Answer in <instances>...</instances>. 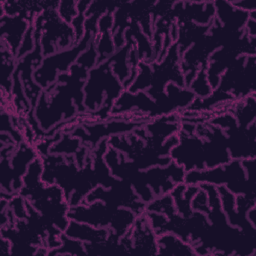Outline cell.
I'll return each instance as SVG.
<instances>
[{
    "label": "cell",
    "mask_w": 256,
    "mask_h": 256,
    "mask_svg": "<svg viewBox=\"0 0 256 256\" xmlns=\"http://www.w3.org/2000/svg\"><path fill=\"white\" fill-rule=\"evenodd\" d=\"M30 25L26 14L1 17V41L6 44L15 58Z\"/></svg>",
    "instance_id": "obj_11"
},
{
    "label": "cell",
    "mask_w": 256,
    "mask_h": 256,
    "mask_svg": "<svg viewBox=\"0 0 256 256\" xmlns=\"http://www.w3.org/2000/svg\"><path fill=\"white\" fill-rule=\"evenodd\" d=\"M196 96V98H206L211 95L213 89L208 83L206 76V68H200L194 80L188 87Z\"/></svg>",
    "instance_id": "obj_19"
},
{
    "label": "cell",
    "mask_w": 256,
    "mask_h": 256,
    "mask_svg": "<svg viewBox=\"0 0 256 256\" xmlns=\"http://www.w3.org/2000/svg\"><path fill=\"white\" fill-rule=\"evenodd\" d=\"M157 251L160 255H196L192 244L185 242L172 232L157 236Z\"/></svg>",
    "instance_id": "obj_14"
},
{
    "label": "cell",
    "mask_w": 256,
    "mask_h": 256,
    "mask_svg": "<svg viewBox=\"0 0 256 256\" xmlns=\"http://www.w3.org/2000/svg\"><path fill=\"white\" fill-rule=\"evenodd\" d=\"M33 26L41 31L40 45L44 57L71 48L76 43L72 26L63 21L53 7L35 16Z\"/></svg>",
    "instance_id": "obj_5"
},
{
    "label": "cell",
    "mask_w": 256,
    "mask_h": 256,
    "mask_svg": "<svg viewBox=\"0 0 256 256\" xmlns=\"http://www.w3.org/2000/svg\"><path fill=\"white\" fill-rule=\"evenodd\" d=\"M191 207L193 211H199V212L205 213L206 215L209 213L210 208L208 205V196H207V193L201 187L192 198Z\"/></svg>",
    "instance_id": "obj_21"
},
{
    "label": "cell",
    "mask_w": 256,
    "mask_h": 256,
    "mask_svg": "<svg viewBox=\"0 0 256 256\" xmlns=\"http://www.w3.org/2000/svg\"><path fill=\"white\" fill-rule=\"evenodd\" d=\"M211 124L223 129L231 160L256 158V122L242 127L233 115L227 113L212 119Z\"/></svg>",
    "instance_id": "obj_7"
},
{
    "label": "cell",
    "mask_w": 256,
    "mask_h": 256,
    "mask_svg": "<svg viewBox=\"0 0 256 256\" xmlns=\"http://www.w3.org/2000/svg\"><path fill=\"white\" fill-rule=\"evenodd\" d=\"M145 122H140V123H133V122H108V123H100V124H95L93 126H86V129H83V132L85 136L82 138V142H85L86 140L90 143L88 148L94 149L98 143L99 139L101 137H106L109 136L111 137L112 135L115 134H122V133H130L133 132L136 127H140L144 125Z\"/></svg>",
    "instance_id": "obj_12"
},
{
    "label": "cell",
    "mask_w": 256,
    "mask_h": 256,
    "mask_svg": "<svg viewBox=\"0 0 256 256\" xmlns=\"http://www.w3.org/2000/svg\"><path fill=\"white\" fill-rule=\"evenodd\" d=\"M63 233L68 237L80 240L83 243H95L105 241L109 235V229L97 228L86 223L70 220Z\"/></svg>",
    "instance_id": "obj_13"
},
{
    "label": "cell",
    "mask_w": 256,
    "mask_h": 256,
    "mask_svg": "<svg viewBox=\"0 0 256 256\" xmlns=\"http://www.w3.org/2000/svg\"><path fill=\"white\" fill-rule=\"evenodd\" d=\"M56 9L60 18L69 24H71L72 20L78 15L77 2L74 1H61Z\"/></svg>",
    "instance_id": "obj_20"
},
{
    "label": "cell",
    "mask_w": 256,
    "mask_h": 256,
    "mask_svg": "<svg viewBox=\"0 0 256 256\" xmlns=\"http://www.w3.org/2000/svg\"><path fill=\"white\" fill-rule=\"evenodd\" d=\"M60 239L62 241L61 246L48 250V255H87L82 241L70 238L64 233L60 235Z\"/></svg>",
    "instance_id": "obj_16"
},
{
    "label": "cell",
    "mask_w": 256,
    "mask_h": 256,
    "mask_svg": "<svg viewBox=\"0 0 256 256\" xmlns=\"http://www.w3.org/2000/svg\"><path fill=\"white\" fill-rule=\"evenodd\" d=\"M255 214H256V207L254 206V207H252L248 210L247 218H248L249 222L256 228V216H255Z\"/></svg>",
    "instance_id": "obj_23"
},
{
    "label": "cell",
    "mask_w": 256,
    "mask_h": 256,
    "mask_svg": "<svg viewBox=\"0 0 256 256\" xmlns=\"http://www.w3.org/2000/svg\"><path fill=\"white\" fill-rule=\"evenodd\" d=\"M96 36L85 30L82 39L71 48L58 51L54 54L43 57L41 64L35 69L33 78L35 82L44 90L57 81L60 73L69 72L70 67L76 63L78 57L89 47Z\"/></svg>",
    "instance_id": "obj_6"
},
{
    "label": "cell",
    "mask_w": 256,
    "mask_h": 256,
    "mask_svg": "<svg viewBox=\"0 0 256 256\" xmlns=\"http://www.w3.org/2000/svg\"><path fill=\"white\" fill-rule=\"evenodd\" d=\"M230 3L235 8L243 10V11H246V12H251V11L255 10V6L250 1H247V0H244V1H233V2H230Z\"/></svg>",
    "instance_id": "obj_22"
},
{
    "label": "cell",
    "mask_w": 256,
    "mask_h": 256,
    "mask_svg": "<svg viewBox=\"0 0 256 256\" xmlns=\"http://www.w3.org/2000/svg\"><path fill=\"white\" fill-rule=\"evenodd\" d=\"M67 216L70 220L97 228L112 229L119 237L124 236L131 229L137 218L130 209L108 205L101 200L70 206Z\"/></svg>",
    "instance_id": "obj_2"
},
{
    "label": "cell",
    "mask_w": 256,
    "mask_h": 256,
    "mask_svg": "<svg viewBox=\"0 0 256 256\" xmlns=\"http://www.w3.org/2000/svg\"><path fill=\"white\" fill-rule=\"evenodd\" d=\"M19 194L24 197L50 224L64 232L70 219L67 212L70 208L64 190L57 184H45L39 181L23 185Z\"/></svg>",
    "instance_id": "obj_3"
},
{
    "label": "cell",
    "mask_w": 256,
    "mask_h": 256,
    "mask_svg": "<svg viewBox=\"0 0 256 256\" xmlns=\"http://www.w3.org/2000/svg\"><path fill=\"white\" fill-rule=\"evenodd\" d=\"M81 148V140L69 134H63L62 141L55 142L49 149L50 154H72L76 153Z\"/></svg>",
    "instance_id": "obj_18"
},
{
    "label": "cell",
    "mask_w": 256,
    "mask_h": 256,
    "mask_svg": "<svg viewBox=\"0 0 256 256\" xmlns=\"http://www.w3.org/2000/svg\"><path fill=\"white\" fill-rule=\"evenodd\" d=\"M145 211L161 213L167 216V218L177 213L173 197L171 196L170 193L155 197L152 201L146 204Z\"/></svg>",
    "instance_id": "obj_17"
},
{
    "label": "cell",
    "mask_w": 256,
    "mask_h": 256,
    "mask_svg": "<svg viewBox=\"0 0 256 256\" xmlns=\"http://www.w3.org/2000/svg\"><path fill=\"white\" fill-rule=\"evenodd\" d=\"M132 248L131 253L157 255V235L155 234L146 213L137 216L133 226L129 230Z\"/></svg>",
    "instance_id": "obj_10"
},
{
    "label": "cell",
    "mask_w": 256,
    "mask_h": 256,
    "mask_svg": "<svg viewBox=\"0 0 256 256\" xmlns=\"http://www.w3.org/2000/svg\"><path fill=\"white\" fill-rule=\"evenodd\" d=\"M97 200H101L104 203L115 207L130 209L137 216L144 213L146 207V204L138 197L132 185L128 181L122 179L111 188H104L101 185L96 186L88 193L82 203L87 204Z\"/></svg>",
    "instance_id": "obj_8"
},
{
    "label": "cell",
    "mask_w": 256,
    "mask_h": 256,
    "mask_svg": "<svg viewBox=\"0 0 256 256\" xmlns=\"http://www.w3.org/2000/svg\"><path fill=\"white\" fill-rule=\"evenodd\" d=\"M235 119L238 125L242 127H248L250 124L255 122L256 113V101L255 94L249 95L248 97L242 99L241 103L237 105L234 110Z\"/></svg>",
    "instance_id": "obj_15"
},
{
    "label": "cell",
    "mask_w": 256,
    "mask_h": 256,
    "mask_svg": "<svg viewBox=\"0 0 256 256\" xmlns=\"http://www.w3.org/2000/svg\"><path fill=\"white\" fill-rule=\"evenodd\" d=\"M83 90L86 111L94 117L105 119L110 115L115 101L125 89L113 73L110 59H107L88 71Z\"/></svg>",
    "instance_id": "obj_1"
},
{
    "label": "cell",
    "mask_w": 256,
    "mask_h": 256,
    "mask_svg": "<svg viewBox=\"0 0 256 256\" xmlns=\"http://www.w3.org/2000/svg\"><path fill=\"white\" fill-rule=\"evenodd\" d=\"M184 183L186 185H199L208 183L215 186H225L236 195H245L255 199V189H252L246 177L241 160H230L228 163L203 170L186 172Z\"/></svg>",
    "instance_id": "obj_4"
},
{
    "label": "cell",
    "mask_w": 256,
    "mask_h": 256,
    "mask_svg": "<svg viewBox=\"0 0 256 256\" xmlns=\"http://www.w3.org/2000/svg\"><path fill=\"white\" fill-rule=\"evenodd\" d=\"M177 135L179 142L169 153L172 161L182 166L186 172L206 169L203 138L195 132L187 133L181 129Z\"/></svg>",
    "instance_id": "obj_9"
}]
</instances>
